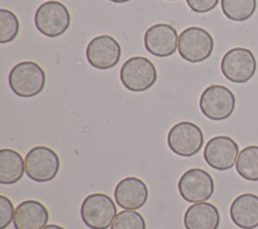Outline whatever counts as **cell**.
Instances as JSON below:
<instances>
[{
	"mask_svg": "<svg viewBox=\"0 0 258 229\" xmlns=\"http://www.w3.org/2000/svg\"><path fill=\"white\" fill-rule=\"evenodd\" d=\"M45 72L34 61H21L10 70L8 82L11 90L21 97H32L43 90Z\"/></svg>",
	"mask_w": 258,
	"mask_h": 229,
	"instance_id": "obj_1",
	"label": "cell"
},
{
	"mask_svg": "<svg viewBox=\"0 0 258 229\" xmlns=\"http://www.w3.org/2000/svg\"><path fill=\"white\" fill-rule=\"evenodd\" d=\"M117 214L113 199L103 193L88 195L81 205L82 220L91 229H108Z\"/></svg>",
	"mask_w": 258,
	"mask_h": 229,
	"instance_id": "obj_2",
	"label": "cell"
},
{
	"mask_svg": "<svg viewBox=\"0 0 258 229\" xmlns=\"http://www.w3.org/2000/svg\"><path fill=\"white\" fill-rule=\"evenodd\" d=\"M157 79V71L152 61L144 56L127 59L120 69V80L125 88L133 92L149 89Z\"/></svg>",
	"mask_w": 258,
	"mask_h": 229,
	"instance_id": "obj_3",
	"label": "cell"
},
{
	"mask_svg": "<svg viewBox=\"0 0 258 229\" xmlns=\"http://www.w3.org/2000/svg\"><path fill=\"white\" fill-rule=\"evenodd\" d=\"M177 50L184 60L199 63L211 56L214 50V39L206 29L190 26L180 32Z\"/></svg>",
	"mask_w": 258,
	"mask_h": 229,
	"instance_id": "obj_4",
	"label": "cell"
},
{
	"mask_svg": "<svg viewBox=\"0 0 258 229\" xmlns=\"http://www.w3.org/2000/svg\"><path fill=\"white\" fill-rule=\"evenodd\" d=\"M202 113L212 121H224L230 118L236 106V97L232 90L221 84H211L200 96Z\"/></svg>",
	"mask_w": 258,
	"mask_h": 229,
	"instance_id": "obj_5",
	"label": "cell"
},
{
	"mask_svg": "<svg viewBox=\"0 0 258 229\" xmlns=\"http://www.w3.org/2000/svg\"><path fill=\"white\" fill-rule=\"evenodd\" d=\"M34 23L41 34L53 38L62 35L69 29L71 14L61 2L46 1L36 9Z\"/></svg>",
	"mask_w": 258,
	"mask_h": 229,
	"instance_id": "obj_6",
	"label": "cell"
},
{
	"mask_svg": "<svg viewBox=\"0 0 258 229\" xmlns=\"http://www.w3.org/2000/svg\"><path fill=\"white\" fill-rule=\"evenodd\" d=\"M220 67L223 75L231 82L245 83L254 76L257 62L250 49L234 47L224 54Z\"/></svg>",
	"mask_w": 258,
	"mask_h": 229,
	"instance_id": "obj_7",
	"label": "cell"
},
{
	"mask_svg": "<svg viewBox=\"0 0 258 229\" xmlns=\"http://www.w3.org/2000/svg\"><path fill=\"white\" fill-rule=\"evenodd\" d=\"M204 145V134L201 128L191 122H179L171 127L167 134V146L179 157H192Z\"/></svg>",
	"mask_w": 258,
	"mask_h": 229,
	"instance_id": "obj_8",
	"label": "cell"
},
{
	"mask_svg": "<svg viewBox=\"0 0 258 229\" xmlns=\"http://www.w3.org/2000/svg\"><path fill=\"white\" fill-rule=\"evenodd\" d=\"M25 173L32 181L44 183L53 180L59 171V158L50 148L37 146L25 156Z\"/></svg>",
	"mask_w": 258,
	"mask_h": 229,
	"instance_id": "obj_9",
	"label": "cell"
},
{
	"mask_svg": "<svg viewBox=\"0 0 258 229\" xmlns=\"http://www.w3.org/2000/svg\"><path fill=\"white\" fill-rule=\"evenodd\" d=\"M178 193L188 203L206 202L214 194L215 184L212 176L205 170L192 168L185 171L177 183Z\"/></svg>",
	"mask_w": 258,
	"mask_h": 229,
	"instance_id": "obj_10",
	"label": "cell"
},
{
	"mask_svg": "<svg viewBox=\"0 0 258 229\" xmlns=\"http://www.w3.org/2000/svg\"><path fill=\"white\" fill-rule=\"evenodd\" d=\"M239 153V146L232 138L216 136L206 144L204 159L211 168L227 171L236 165Z\"/></svg>",
	"mask_w": 258,
	"mask_h": 229,
	"instance_id": "obj_11",
	"label": "cell"
},
{
	"mask_svg": "<svg viewBox=\"0 0 258 229\" xmlns=\"http://www.w3.org/2000/svg\"><path fill=\"white\" fill-rule=\"evenodd\" d=\"M86 57L91 66L101 70L110 69L120 60L121 46L114 37L99 35L88 43Z\"/></svg>",
	"mask_w": 258,
	"mask_h": 229,
	"instance_id": "obj_12",
	"label": "cell"
},
{
	"mask_svg": "<svg viewBox=\"0 0 258 229\" xmlns=\"http://www.w3.org/2000/svg\"><path fill=\"white\" fill-rule=\"evenodd\" d=\"M144 46L154 56H170L178 46L177 32L173 26L167 23H156L145 31Z\"/></svg>",
	"mask_w": 258,
	"mask_h": 229,
	"instance_id": "obj_13",
	"label": "cell"
},
{
	"mask_svg": "<svg viewBox=\"0 0 258 229\" xmlns=\"http://www.w3.org/2000/svg\"><path fill=\"white\" fill-rule=\"evenodd\" d=\"M114 198L117 205L121 208L137 210L145 205L148 198V189L141 179L126 177L116 185Z\"/></svg>",
	"mask_w": 258,
	"mask_h": 229,
	"instance_id": "obj_14",
	"label": "cell"
},
{
	"mask_svg": "<svg viewBox=\"0 0 258 229\" xmlns=\"http://www.w3.org/2000/svg\"><path fill=\"white\" fill-rule=\"evenodd\" d=\"M47 208L36 200H25L15 209L13 224L15 229H42L48 222Z\"/></svg>",
	"mask_w": 258,
	"mask_h": 229,
	"instance_id": "obj_15",
	"label": "cell"
},
{
	"mask_svg": "<svg viewBox=\"0 0 258 229\" xmlns=\"http://www.w3.org/2000/svg\"><path fill=\"white\" fill-rule=\"evenodd\" d=\"M230 217L241 229L258 227V196L244 193L236 197L230 206Z\"/></svg>",
	"mask_w": 258,
	"mask_h": 229,
	"instance_id": "obj_16",
	"label": "cell"
},
{
	"mask_svg": "<svg viewBox=\"0 0 258 229\" xmlns=\"http://www.w3.org/2000/svg\"><path fill=\"white\" fill-rule=\"evenodd\" d=\"M221 217L218 208L208 202L194 203L183 215L185 229H218Z\"/></svg>",
	"mask_w": 258,
	"mask_h": 229,
	"instance_id": "obj_17",
	"label": "cell"
},
{
	"mask_svg": "<svg viewBox=\"0 0 258 229\" xmlns=\"http://www.w3.org/2000/svg\"><path fill=\"white\" fill-rule=\"evenodd\" d=\"M25 171V161L12 149L0 150V183L11 185L18 182Z\"/></svg>",
	"mask_w": 258,
	"mask_h": 229,
	"instance_id": "obj_18",
	"label": "cell"
},
{
	"mask_svg": "<svg viewBox=\"0 0 258 229\" xmlns=\"http://www.w3.org/2000/svg\"><path fill=\"white\" fill-rule=\"evenodd\" d=\"M236 171L246 181L258 182V146H247L239 153Z\"/></svg>",
	"mask_w": 258,
	"mask_h": 229,
	"instance_id": "obj_19",
	"label": "cell"
},
{
	"mask_svg": "<svg viewBox=\"0 0 258 229\" xmlns=\"http://www.w3.org/2000/svg\"><path fill=\"white\" fill-rule=\"evenodd\" d=\"M257 7V0H221L224 15L235 22H244L251 18Z\"/></svg>",
	"mask_w": 258,
	"mask_h": 229,
	"instance_id": "obj_20",
	"label": "cell"
},
{
	"mask_svg": "<svg viewBox=\"0 0 258 229\" xmlns=\"http://www.w3.org/2000/svg\"><path fill=\"white\" fill-rule=\"evenodd\" d=\"M19 32V20L10 10L0 9V43L13 41Z\"/></svg>",
	"mask_w": 258,
	"mask_h": 229,
	"instance_id": "obj_21",
	"label": "cell"
},
{
	"mask_svg": "<svg viewBox=\"0 0 258 229\" xmlns=\"http://www.w3.org/2000/svg\"><path fill=\"white\" fill-rule=\"evenodd\" d=\"M111 229H146V223L140 213L125 209L116 215Z\"/></svg>",
	"mask_w": 258,
	"mask_h": 229,
	"instance_id": "obj_22",
	"label": "cell"
},
{
	"mask_svg": "<svg viewBox=\"0 0 258 229\" xmlns=\"http://www.w3.org/2000/svg\"><path fill=\"white\" fill-rule=\"evenodd\" d=\"M14 206L9 198L0 195V229H5L14 219Z\"/></svg>",
	"mask_w": 258,
	"mask_h": 229,
	"instance_id": "obj_23",
	"label": "cell"
},
{
	"mask_svg": "<svg viewBox=\"0 0 258 229\" xmlns=\"http://www.w3.org/2000/svg\"><path fill=\"white\" fill-rule=\"evenodd\" d=\"M187 6L196 13H207L213 10L219 3V0H185Z\"/></svg>",
	"mask_w": 258,
	"mask_h": 229,
	"instance_id": "obj_24",
	"label": "cell"
},
{
	"mask_svg": "<svg viewBox=\"0 0 258 229\" xmlns=\"http://www.w3.org/2000/svg\"><path fill=\"white\" fill-rule=\"evenodd\" d=\"M42 229H64V228H62L61 226H59V225H55V224H48V225H46L45 227H43Z\"/></svg>",
	"mask_w": 258,
	"mask_h": 229,
	"instance_id": "obj_25",
	"label": "cell"
},
{
	"mask_svg": "<svg viewBox=\"0 0 258 229\" xmlns=\"http://www.w3.org/2000/svg\"><path fill=\"white\" fill-rule=\"evenodd\" d=\"M109 1H111L113 3H125V2H128L130 0H109Z\"/></svg>",
	"mask_w": 258,
	"mask_h": 229,
	"instance_id": "obj_26",
	"label": "cell"
},
{
	"mask_svg": "<svg viewBox=\"0 0 258 229\" xmlns=\"http://www.w3.org/2000/svg\"><path fill=\"white\" fill-rule=\"evenodd\" d=\"M167 1H175V0H167Z\"/></svg>",
	"mask_w": 258,
	"mask_h": 229,
	"instance_id": "obj_27",
	"label": "cell"
}]
</instances>
